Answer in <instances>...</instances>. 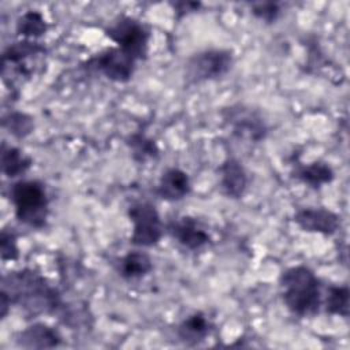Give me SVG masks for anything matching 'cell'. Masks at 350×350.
Listing matches in <instances>:
<instances>
[{
	"mask_svg": "<svg viewBox=\"0 0 350 350\" xmlns=\"http://www.w3.org/2000/svg\"><path fill=\"white\" fill-rule=\"evenodd\" d=\"M3 129L8 131L14 138L23 139L29 137L34 130V118L26 112L11 111L1 119Z\"/></svg>",
	"mask_w": 350,
	"mask_h": 350,
	"instance_id": "obj_22",
	"label": "cell"
},
{
	"mask_svg": "<svg viewBox=\"0 0 350 350\" xmlns=\"http://www.w3.org/2000/svg\"><path fill=\"white\" fill-rule=\"evenodd\" d=\"M1 293L8 297L12 306L33 319L57 313L64 304L57 288L33 268L7 272L1 279Z\"/></svg>",
	"mask_w": 350,
	"mask_h": 350,
	"instance_id": "obj_1",
	"label": "cell"
},
{
	"mask_svg": "<svg viewBox=\"0 0 350 350\" xmlns=\"http://www.w3.org/2000/svg\"><path fill=\"white\" fill-rule=\"evenodd\" d=\"M250 12L253 16L267 25L275 23L282 12L280 4L275 1H258L250 4Z\"/></svg>",
	"mask_w": 350,
	"mask_h": 350,
	"instance_id": "obj_24",
	"label": "cell"
},
{
	"mask_svg": "<svg viewBox=\"0 0 350 350\" xmlns=\"http://www.w3.org/2000/svg\"><path fill=\"white\" fill-rule=\"evenodd\" d=\"M46 53V48L34 40H19L10 44L3 52V71L15 74L16 77H30L34 70L27 63Z\"/></svg>",
	"mask_w": 350,
	"mask_h": 350,
	"instance_id": "obj_9",
	"label": "cell"
},
{
	"mask_svg": "<svg viewBox=\"0 0 350 350\" xmlns=\"http://www.w3.org/2000/svg\"><path fill=\"white\" fill-rule=\"evenodd\" d=\"M127 216L133 223L130 242L138 247L156 246L164 234V224L156 206L149 201L133 202L127 209Z\"/></svg>",
	"mask_w": 350,
	"mask_h": 350,
	"instance_id": "obj_7",
	"label": "cell"
},
{
	"mask_svg": "<svg viewBox=\"0 0 350 350\" xmlns=\"http://www.w3.org/2000/svg\"><path fill=\"white\" fill-rule=\"evenodd\" d=\"M167 231L182 247L191 252L201 250L212 242L211 234L205 226L191 216H182L170 221Z\"/></svg>",
	"mask_w": 350,
	"mask_h": 350,
	"instance_id": "obj_10",
	"label": "cell"
},
{
	"mask_svg": "<svg viewBox=\"0 0 350 350\" xmlns=\"http://www.w3.org/2000/svg\"><path fill=\"white\" fill-rule=\"evenodd\" d=\"M291 176L295 180L306 185L308 187L317 190L324 185L331 183L335 179V171L328 163L316 160L308 164H304V163L294 164Z\"/></svg>",
	"mask_w": 350,
	"mask_h": 350,
	"instance_id": "obj_15",
	"label": "cell"
},
{
	"mask_svg": "<svg viewBox=\"0 0 350 350\" xmlns=\"http://www.w3.org/2000/svg\"><path fill=\"white\" fill-rule=\"evenodd\" d=\"M118 273L124 280L145 278L153 271L150 256L142 250H130L118 261Z\"/></svg>",
	"mask_w": 350,
	"mask_h": 350,
	"instance_id": "obj_17",
	"label": "cell"
},
{
	"mask_svg": "<svg viewBox=\"0 0 350 350\" xmlns=\"http://www.w3.org/2000/svg\"><path fill=\"white\" fill-rule=\"evenodd\" d=\"M0 306H1L0 316H1V319H5V316H7L8 310H10V306H12V305H11L8 297L4 293H0Z\"/></svg>",
	"mask_w": 350,
	"mask_h": 350,
	"instance_id": "obj_27",
	"label": "cell"
},
{
	"mask_svg": "<svg viewBox=\"0 0 350 350\" xmlns=\"http://www.w3.org/2000/svg\"><path fill=\"white\" fill-rule=\"evenodd\" d=\"M280 295L284 306L298 317H312L321 308V283L306 265L286 268L279 276Z\"/></svg>",
	"mask_w": 350,
	"mask_h": 350,
	"instance_id": "obj_2",
	"label": "cell"
},
{
	"mask_svg": "<svg viewBox=\"0 0 350 350\" xmlns=\"http://www.w3.org/2000/svg\"><path fill=\"white\" fill-rule=\"evenodd\" d=\"M10 201L19 223L41 230L49 215V197L45 185L37 179H19L10 186Z\"/></svg>",
	"mask_w": 350,
	"mask_h": 350,
	"instance_id": "obj_3",
	"label": "cell"
},
{
	"mask_svg": "<svg viewBox=\"0 0 350 350\" xmlns=\"http://www.w3.org/2000/svg\"><path fill=\"white\" fill-rule=\"evenodd\" d=\"M82 67L98 72L112 82L127 83L135 72L137 60L120 48L109 46L92 56Z\"/></svg>",
	"mask_w": 350,
	"mask_h": 350,
	"instance_id": "obj_8",
	"label": "cell"
},
{
	"mask_svg": "<svg viewBox=\"0 0 350 350\" xmlns=\"http://www.w3.org/2000/svg\"><path fill=\"white\" fill-rule=\"evenodd\" d=\"M217 172L221 193L231 200L242 198L249 185V176L242 163L235 157H227L219 165Z\"/></svg>",
	"mask_w": 350,
	"mask_h": 350,
	"instance_id": "obj_12",
	"label": "cell"
},
{
	"mask_svg": "<svg viewBox=\"0 0 350 350\" xmlns=\"http://www.w3.org/2000/svg\"><path fill=\"white\" fill-rule=\"evenodd\" d=\"M0 254L3 261H15L19 258L18 238L12 228H3L0 234Z\"/></svg>",
	"mask_w": 350,
	"mask_h": 350,
	"instance_id": "obj_25",
	"label": "cell"
},
{
	"mask_svg": "<svg viewBox=\"0 0 350 350\" xmlns=\"http://www.w3.org/2000/svg\"><path fill=\"white\" fill-rule=\"evenodd\" d=\"M220 115L231 134L241 141L258 144L268 135L267 122L258 109L245 104H232L223 108Z\"/></svg>",
	"mask_w": 350,
	"mask_h": 350,
	"instance_id": "obj_6",
	"label": "cell"
},
{
	"mask_svg": "<svg viewBox=\"0 0 350 350\" xmlns=\"http://www.w3.org/2000/svg\"><path fill=\"white\" fill-rule=\"evenodd\" d=\"M234 66V53L224 48H209L191 55L183 68L185 85L194 86L226 77Z\"/></svg>",
	"mask_w": 350,
	"mask_h": 350,
	"instance_id": "obj_4",
	"label": "cell"
},
{
	"mask_svg": "<svg viewBox=\"0 0 350 350\" xmlns=\"http://www.w3.org/2000/svg\"><path fill=\"white\" fill-rule=\"evenodd\" d=\"M191 191V180L186 171L171 167L167 168L157 183L156 194L168 202H176L187 197Z\"/></svg>",
	"mask_w": 350,
	"mask_h": 350,
	"instance_id": "obj_14",
	"label": "cell"
},
{
	"mask_svg": "<svg viewBox=\"0 0 350 350\" xmlns=\"http://www.w3.org/2000/svg\"><path fill=\"white\" fill-rule=\"evenodd\" d=\"M15 343L22 349H53L62 345V335L55 327L38 321L19 331Z\"/></svg>",
	"mask_w": 350,
	"mask_h": 350,
	"instance_id": "obj_13",
	"label": "cell"
},
{
	"mask_svg": "<svg viewBox=\"0 0 350 350\" xmlns=\"http://www.w3.org/2000/svg\"><path fill=\"white\" fill-rule=\"evenodd\" d=\"M213 323L204 312H194L183 319L176 327V335L185 345H198L204 342L213 329Z\"/></svg>",
	"mask_w": 350,
	"mask_h": 350,
	"instance_id": "obj_16",
	"label": "cell"
},
{
	"mask_svg": "<svg viewBox=\"0 0 350 350\" xmlns=\"http://www.w3.org/2000/svg\"><path fill=\"white\" fill-rule=\"evenodd\" d=\"M201 3L200 1H175L171 3V7L174 10V14L176 16V19H182L183 16H187L193 12H197L201 8Z\"/></svg>",
	"mask_w": 350,
	"mask_h": 350,
	"instance_id": "obj_26",
	"label": "cell"
},
{
	"mask_svg": "<svg viewBox=\"0 0 350 350\" xmlns=\"http://www.w3.org/2000/svg\"><path fill=\"white\" fill-rule=\"evenodd\" d=\"M294 223L305 232L331 237L338 232L340 226L339 216L323 206H309L298 209L293 216Z\"/></svg>",
	"mask_w": 350,
	"mask_h": 350,
	"instance_id": "obj_11",
	"label": "cell"
},
{
	"mask_svg": "<svg viewBox=\"0 0 350 350\" xmlns=\"http://www.w3.org/2000/svg\"><path fill=\"white\" fill-rule=\"evenodd\" d=\"M126 145L131 152V157L137 163H146L149 160H156L160 156V149L157 144L142 133H133L127 135Z\"/></svg>",
	"mask_w": 350,
	"mask_h": 350,
	"instance_id": "obj_20",
	"label": "cell"
},
{
	"mask_svg": "<svg viewBox=\"0 0 350 350\" xmlns=\"http://www.w3.org/2000/svg\"><path fill=\"white\" fill-rule=\"evenodd\" d=\"M60 320L64 325L70 327L71 329H81L88 328L92 325V314L86 304L72 302V304H63L60 308Z\"/></svg>",
	"mask_w": 350,
	"mask_h": 350,
	"instance_id": "obj_23",
	"label": "cell"
},
{
	"mask_svg": "<svg viewBox=\"0 0 350 350\" xmlns=\"http://www.w3.org/2000/svg\"><path fill=\"white\" fill-rule=\"evenodd\" d=\"M33 165V159L25 154L19 148L5 145L1 146V172L7 178H18L26 174Z\"/></svg>",
	"mask_w": 350,
	"mask_h": 350,
	"instance_id": "obj_18",
	"label": "cell"
},
{
	"mask_svg": "<svg viewBox=\"0 0 350 350\" xmlns=\"http://www.w3.org/2000/svg\"><path fill=\"white\" fill-rule=\"evenodd\" d=\"M15 31L23 40H37L48 31V23L40 11L29 10L16 19Z\"/></svg>",
	"mask_w": 350,
	"mask_h": 350,
	"instance_id": "obj_19",
	"label": "cell"
},
{
	"mask_svg": "<svg viewBox=\"0 0 350 350\" xmlns=\"http://www.w3.org/2000/svg\"><path fill=\"white\" fill-rule=\"evenodd\" d=\"M104 34L137 62L146 60L150 30L139 19L129 15H119L104 29Z\"/></svg>",
	"mask_w": 350,
	"mask_h": 350,
	"instance_id": "obj_5",
	"label": "cell"
},
{
	"mask_svg": "<svg viewBox=\"0 0 350 350\" xmlns=\"http://www.w3.org/2000/svg\"><path fill=\"white\" fill-rule=\"evenodd\" d=\"M325 313L332 316L347 317L350 306V290L347 286H328L325 297L321 299Z\"/></svg>",
	"mask_w": 350,
	"mask_h": 350,
	"instance_id": "obj_21",
	"label": "cell"
}]
</instances>
